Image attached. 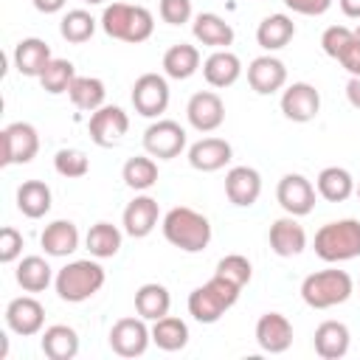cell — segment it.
I'll use <instances>...</instances> for the list:
<instances>
[{
	"instance_id": "7bdbcfd3",
	"label": "cell",
	"mask_w": 360,
	"mask_h": 360,
	"mask_svg": "<svg viewBox=\"0 0 360 360\" xmlns=\"http://www.w3.org/2000/svg\"><path fill=\"white\" fill-rule=\"evenodd\" d=\"M158 14L163 22L169 25H183L191 20V0H160L158 3Z\"/></svg>"
},
{
	"instance_id": "ba28073f",
	"label": "cell",
	"mask_w": 360,
	"mask_h": 360,
	"mask_svg": "<svg viewBox=\"0 0 360 360\" xmlns=\"http://www.w3.org/2000/svg\"><path fill=\"white\" fill-rule=\"evenodd\" d=\"M129 98H132V107H135L138 115H143V118L163 115L166 107H169V82H166V76H160V73L138 76L135 84H132Z\"/></svg>"
},
{
	"instance_id": "2e32d148",
	"label": "cell",
	"mask_w": 360,
	"mask_h": 360,
	"mask_svg": "<svg viewBox=\"0 0 360 360\" xmlns=\"http://www.w3.org/2000/svg\"><path fill=\"white\" fill-rule=\"evenodd\" d=\"M256 343L267 354H281L292 346V323L281 312H264L256 321Z\"/></svg>"
},
{
	"instance_id": "7c38bea8",
	"label": "cell",
	"mask_w": 360,
	"mask_h": 360,
	"mask_svg": "<svg viewBox=\"0 0 360 360\" xmlns=\"http://www.w3.org/2000/svg\"><path fill=\"white\" fill-rule=\"evenodd\" d=\"M276 200L278 205L290 214V217H307L312 208H315V186L298 174V172H290L278 180L276 186Z\"/></svg>"
},
{
	"instance_id": "603a6c76",
	"label": "cell",
	"mask_w": 360,
	"mask_h": 360,
	"mask_svg": "<svg viewBox=\"0 0 360 360\" xmlns=\"http://www.w3.org/2000/svg\"><path fill=\"white\" fill-rule=\"evenodd\" d=\"M191 34H194L197 42H202V45H208L214 51H222V48L233 45V28H231V22H225L214 11L197 14L194 22H191Z\"/></svg>"
},
{
	"instance_id": "ffe728a7",
	"label": "cell",
	"mask_w": 360,
	"mask_h": 360,
	"mask_svg": "<svg viewBox=\"0 0 360 360\" xmlns=\"http://www.w3.org/2000/svg\"><path fill=\"white\" fill-rule=\"evenodd\" d=\"M262 194V174L253 166H233L225 174V197L239 205V208H250Z\"/></svg>"
},
{
	"instance_id": "e575fe53",
	"label": "cell",
	"mask_w": 360,
	"mask_h": 360,
	"mask_svg": "<svg viewBox=\"0 0 360 360\" xmlns=\"http://www.w3.org/2000/svg\"><path fill=\"white\" fill-rule=\"evenodd\" d=\"M14 278H17V284H20L25 292H42V290H48V284L53 281V270H51V264H48L42 256H25V259H20V264H17Z\"/></svg>"
},
{
	"instance_id": "d4e9b609",
	"label": "cell",
	"mask_w": 360,
	"mask_h": 360,
	"mask_svg": "<svg viewBox=\"0 0 360 360\" xmlns=\"http://www.w3.org/2000/svg\"><path fill=\"white\" fill-rule=\"evenodd\" d=\"M202 76H205V82H208L211 87L225 90V87H231V84L242 76V62H239V56L231 53L228 48L214 51V53L202 62Z\"/></svg>"
},
{
	"instance_id": "8d00e7d4",
	"label": "cell",
	"mask_w": 360,
	"mask_h": 360,
	"mask_svg": "<svg viewBox=\"0 0 360 360\" xmlns=\"http://www.w3.org/2000/svg\"><path fill=\"white\" fill-rule=\"evenodd\" d=\"M121 177H124V183H127L129 188L146 191V188H152V186L158 183V163H155L152 155H135V158H129V160L124 163Z\"/></svg>"
},
{
	"instance_id": "ee69618b",
	"label": "cell",
	"mask_w": 360,
	"mask_h": 360,
	"mask_svg": "<svg viewBox=\"0 0 360 360\" xmlns=\"http://www.w3.org/2000/svg\"><path fill=\"white\" fill-rule=\"evenodd\" d=\"M22 256V233L11 225H6L0 231V262L3 264H11Z\"/></svg>"
},
{
	"instance_id": "bcb514c9",
	"label": "cell",
	"mask_w": 360,
	"mask_h": 360,
	"mask_svg": "<svg viewBox=\"0 0 360 360\" xmlns=\"http://www.w3.org/2000/svg\"><path fill=\"white\" fill-rule=\"evenodd\" d=\"M338 62L349 70V76H360V39L357 37L343 48V53L338 56Z\"/></svg>"
},
{
	"instance_id": "f1b7e54d",
	"label": "cell",
	"mask_w": 360,
	"mask_h": 360,
	"mask_svg": "<svg viewBox=\"0 0 360 360\" xmlns=\"http://www.w3.org/2000/svg\"><path fill=\"white\" fill-rule=\"evenodd\" d=\"M169 309H172V295L163 284L149 281L135 290V312L143 321H158V318L169 315Z\"/></svg>"
},
{
	"instance_id": "5bb4252c",
	"label": "cell",
	"mask_w": 360,
	"mask_h": 360,
	"mask_svg": "<svg viewBox=\"0 0 360 360\" xmlns=\"http://www.w3.org/2000/svg\"><path fill=\"white\" fill-rule=\"evenodd\" d=\"M6 326L20 335V338H31L39 335L45 326V307L34 298V295H20L14 301H8L6 307Z\"/></svg>"
},
{
	"instance_id": "8fae6325",
	"label": "cell",
	"mask_w": 360,
	"mask_h": 360,
	"mask_svg": "<svg viewBox=\"0 0 360 360\" xmlns=\"http://www.w3.org/2000/svg\"><path fill=\"white\" fill-rule=\"evenodd\" d=\"M127 129H129V115L115 104H104L96 112H90L87 132H90V141L101 149L115 146L127 135Z\"/></svg>"
},
{
	"instance_id": "52a82bcc",
	"label": "cell",
	"mask_w": 360,
	"mask_h": 360,
	"mask_svg": "<svg viewBox=\"0 0 360 360\" xmlns=\"http://www.w3.org/2000/svg\"><path fill=\"white\" fill-rule=\"evenodd\" d=\"M0 141H3V155H0L3 166L31 163L37 158V152H39V132L28 121H14V124L3 127Z\"/></svg>"
},
{
	"instance_id": "f5cc1de1",
	"label": "cell",
	"mask_w": 360,
	"mask_h": 360,
	"mask_svg": "<svg viewBox=\"0 0 360 360\" xmlns=\"http://www.w3.org/2000/svg\"><path fill=\"white\" fill-rule=\"evenodd\" d=\"M357 197H360V186H357Z\"/></svg>"
},
{
	"instance_id": "d6986e66",
	"label": "cell",
	"mask_w": 360,
	"mask_h": 360,
	"mask_svg": "<svg viewBox=\"0 0 360 360\" xmlns=\"http://www.w3.org/2000/svg\"><path fill=\"white\" fill-rule=\"evenodd\" d=\"M158 219H160V205H158V200L149 197V194L135 197V200L124 208V217H121L124 233L132 236V239L149 236V233L158 228Z\"/></svg>"
},
{
	"instance_id": "5b68a950",
	"label": "cell",
	"mask_w": 360,
	"mask_h": 360,
	"mask_svg": "<svg viewBox=\"0 0 360 360\" xmlns=\"http://www.w3.org/2000/svg\"><path fill=\"white\" fill-rule=\"evenodd\" d=\"M352 292H354L352 276L346 270H338V267H326V270L309 273L301 281V298L312 309H332V307L349 301Z\"/></svg>"
},
{
	"instance_id": "c3c4849f",
	"label": "cell",
	"mask_w": 360,
	"mask_h": 360,
	"mask_svg": "<svg viewBox=\"0 0 360 360\" xmlns=\"http://www.w3.org/2000/svg\"><path fill=\"white\" fill-rule=\"evenodd\" d=\"M31 3H34V8L42 11V14H56V11L65 8L68 0H31Z\"/></svg>"
},
{
	"instance_id": "d590c367",
	"label": "cell",
	"mask_w": 360,
	"mask_h": 360,
	"mask_svg": "<svg viewBox=\"0 0 360 360\" xmlns=\"http://www.w3.org/2000/svg\"><path fill=\"white\" fill-rule=\"evenodd\" d=\"M121 239H124V233L112 222H96V225H90V231L84 236V245H87L90 256L112 259L121 250Z\"/></svg>"
},
{
	"instance_id": "60d3db41",
	"label": "cell",
	"mask_w": 360,
	"mask_h": 360,
	"mask_svg": "<svg viewBox=\"0 0 360 360\" xmlns=\"http://www.w3.org/2000/svg\"><path fill=\"white\" fill-rule=\"evenodd\" d=\"M53 169L68 177V180H76V177H84L90 172V160L82 149H59L53 155Z\"/></svg>"
},
{
	"instance_id": "f546056e",
	"label": "cell",
	"mask_w": 360,
	"mask_h": 360,
	"mask_svg": "<svg viewBox=\"0 0 360 360\" xmlns=\"http://www.w3.org/2000/svg\"><path fill=\"white\" fill-rule=\"evenodd\" d=\"M315 188H318V194L323 200L343 202V200H349L354 194V177L343 166H326V169H321V174L315 180Z\"/></svg>"
},
{
	"instance_id": "484cf974",
	"label": "cell",
	"mask_w": 360,
	"mask_h": 360,
	"mask_svg": "<svg viewBox=\"0 0 360 360\" xmlns=\"http://www.w3.org/2000/svg\"><path fill=\"white\" fill-rule=\"evenodd\" d=\"M39 346H42V354L51 360H73L79 354V335L68 323H53L42 332Z\"/></svg>"
},
{
	"instance_id": "7dc6e473",
	"label": "cell",
	"mask_w": 360,
	"mask_h": 360,
	"mask_svg": "<svg viewBox=\"0 0 360 360\" xmlns=\"http://www.w3.org/2000/svg\"><path fill=\"white\" fill-rule=\"evenodd\" d=\"M346 98L354 110H360V76H349L346 82Z\"/></svg>"
},
{
	"instance_id": "681fc988",
	"label": "cell",
	"mask_w": 360,
	"mask_h": 360,
	"mask_svg": "<svg viewBox=\"0 0 360 360\" xmlns=\"http://www.w3.org/2000/svg\"><path fill=\"white\" fill-rule=\"evenodd\" d=\"M340 3V11L352 20H360V0H338Z\"/></svg>"
},
{
	"instance_id": "816d5d0a",
	"label": "cell",
	"mask_w": 360,
	"mask_h": 360,
	"mask_svg": "<svg viewBox=\"0 0 360 360\" xmlns=\"http://www.w3.org/2000/svg\"><path fill=\"white\" fill-rule=\"evenodd\" d=\"M354 37H357V39H360V25H357V28H354Z\"/></svg>"
},
{
	"instance_id": "8992f818",
	"label": "cell",
	"mask_w": 360,
	"mask_h": 360,
	"mask_svg": "<svg viewBox=\"0 0 360 360\" xmlns=\"http://www.w3.org/2000/svg\"><path fill=\"white\" fill-rule=\"evenodd\" d=\"M239 287L219 278V276H211L205 284L194 287L191 295H188V315L200 323H217L236 301H239Z\"/></svg>"
},
{
	"instance_id": "4dcf8cb0",
	"label": "cell",
	"mask_w": 360,
	"mask_h": 360,
	"mask_svg": "<svg viewBox=\"0 0 360 360\" xmlns=\"http://www.w3.org/2000/svg\"><path fill=\"white\" fill-rule=\"evenodd\" d=\"M197 70H200V51H197L194 45L177 42V45H172V48L163 53V73H166L169 79L183 82V79L194 76Z\"/></svg>"
},
{
	"instance_id": "74e56055",
	"label": "cell",
	"mask_w": 360,
	"mask_h": 360,
	"mask_svg": "<svg viewBox=\"0 0 360 360\" xmlns=\"http://www.w3.org/2000/svg\"><path fill=\"white\" fill-rule=\"evenodd\" d=\"M59 34H62V39H68V42H73V45H82V42H87V39L96 34V20H93L90 11L73 8V11H68V14L62 17Z\"/></svg>"
},
{
	"instance_id": "1f68e13d",
	"label": "cell",
	"mask_w": 360,
	"mask_h": 360,
	"mask_svg": "<svg viewBox=\"0 0 360 360\" xmlns=\"http://www.w3.org/2000/svg\"><path fill=\"white\" fill-rule=\"evenodd\" d=\"M17 208L28 219H39L51 211V188L42 180H25L17 188Z\"/></svg>"
},
{
	"instance_id": "7402d4cb",
	"label": "cell",
	"mask_w": 360,
	"mask_h": 360,
	"mask_svg": "<svg viewBox=\"0 0 360 360\" xmlns=\"http://www.w3.org/2000/svg\"><path fill=\"white\" fill-rule=\"evenodd\" d=\"M233 158V149L225 138H200L188 146V163L197 172H219Z\"/></svg>"
},
{
	"instance_id": "4316f807",
	"label": "cell",
	"mask_w": 360,
	"mask_h": 360,
	"mask_svg": "<svg viewBox=\"0 0 360 360\" xmlns=\"http://www.w3.org/2000/svg\"><path fill=\"white\" fill-rule=\"evenodd\" d=\"M39 245L48 256H70L79 248V228L70 219H53L51 225H45Z\"/></svg>"
},
{
	"instance_id": "f6af8a7d",
	"label": "cell",
	"mask_w": 360,
	"mask_h": 360,
	"mask_svg": "<svg viewBox=\"0 0 360 360\" xmlns=\"http://www.w3.org/2000/svg\"><path fill=\"white\" fill-rule=\"evenodd\" d=\"M284 6L304 17H321L332 8V0H284Z\"/></svg>"
},
{
	"instance_id": "cb8c5ba5",
	"label": "cell",
	"mask_w": 360,
	"mask_h": 360,
	"mask_svg": "<svg viewBox=\"0 0 360 360\" xmlns=\"http://www.w3.org/2000/svg\"><path fill=\"white\" fill-rule=\"evenodd\" d=\"M312 343H315L318 357H323V360H340L349 352L352 335H349V326L346 323H340V321H323V323H318Z\"/></svg>"
},
{
	"instance_id": "e0dca14e",
	"label": "cell",
	"mask_w": 360,
	"mask_h": 360,
	"mask_svg": "<svg viewBox=\"0 0 360 360\" xmlns=\"http://www.w3.org/2000/svg\"><path fill=\"white\" fill-rule=\"evenodd\" d=\"M248 84L259 96H273L276 90H281L287 84V68H284V62L276 59L273 53L256 56L248 65Z\"/></svg>"
},
{
	"instance_id": "9c48e42d",
	"label": "cell",
	"mask_w": 360,
	"mask_h": 360,
	"mask_svg": "<svg viewBox=\"0 0 360 360\" xmlns=\"http://www.w3.org/2000/svg\"><path fill=\"white\" fill-rule=\"evenodd\" d=\"M143 149L158 160H172L186 149V129L172 118H158L143 132Z\"/></svg>"
},
{
	"instance_id": "6da1fadb",
	"label": "cell",
	"mask_w": 360,
	"mask_h": 360,
	"mask_svg": "<svg viewBox=\"0 0 360 360\" xmlns=\"http://www.w3.org/2000/svg\"><path fill=\"white\" fill-rule=\"evenodd\" d=\"M163 236L169 245L180 248L183 253H200L211 242V222L200 211L188 205H174L163 217Z\"/></svg>"
},
{
	"instance_id": "f907efd6",
	"label": "cell",
	"mask_w": 360,
	"mask_h": 360,
	"mask_svg": "<svg viewBox=\"0 0 360 360\" xmlns=\"http://www.w3.org/2000/svg\"><path fill=\"white\" fill-rule=\"evenodd\" d=\"M84 3H90V6H98V3H104V0H84Z\"/></svg>"
},
{
	"instance_id": "9a60e30c",
	"label": "cell",
	"mask_w": 360,
	"mask_h": 360,
	"mask_svg": "<svg viewBox=\"0 0 360 360\" xmlns=\"http://www.w3.org/2000/svg\"><path fill=\"white\" fill-rule=\"evenodd\" d=\"M186 118L197 132H214L222 127L225 121V104L219 98V93L214 90H200L188 98L186 104Z\"/></svg>"
},
{
	"instance_id": "ab89813d",
	"label": "cell",
	"mask_w": 360,
	"mask_h": 360,
	"mask_svg": "<svg viewBox=\"0 0 360 360\" xmlns=\"http://www.w3.org/2000/svg\"><path fill=\"white\" fill-rule=\"evenodd\" d=\"M214 276H219V278H225V281H231V284H236V287L242 290V287L250 281L253 267H250L248 256H242V253H228V256H222V259L217 262Z\"/></svg>"
},
{
	"instance_id": "44dd1931",
	"label": "cell",
	"mask_w": 360,
	"mask_h": 360,
	"mask_svg": "<svg viewBox=\"0 0 360 360\" xmlns=\"http://www.w3.org/2000/svg\"><path fill=\"white\" fill-rule=\"evenodd\" d=\"M51 45L39 37H25L14 45V68L20 76H28V79H39L42 70L48 68L51 62Z\"/></svg>"
},
{
	"instance_id": "ac0fdd59",
	"label": "cell",
	"mask_w": 360,
	"mask_h": 360,
	"mask_svg": "<svg viewBox=\"0 0 360 360\" xmlns=\"http://www.w3.org/2000/svg\"><path fill=\"white\" fill-rule=\"evenodd\" d=\"M267 242H270V250L281 259H292L298 256L304 248H307V231L304 225L298 222V217H281L270 225L267 231Z\"/></svg>"
},
{
	"instance_id": "30bf717a",
	"label": "cell",
	"mask_w": 360,
	"mask_h": 360,
	"mask_svg": "<svg viewBox=\"0 0 360 360\" xmlns=\"http://www.w3.org/2000/svg\"><path fill=\"white\" fill-rule=\"evenodd\" d=\"M152 343V329L146 326V321L138 318H121L112 323L110 329V349L118 357H141Z\"/></svg>"
},
{
	"instance_id": "83f0119b",
	"label": "cell",
	"mask_w": 360,
	"mask_h": 360,
	"mask_svg": "<svg viewBox=\"0 0 360 360\" xmlns=\"http://www.w3.org/2000/svg\"><path fill=\"white\" fill-rule=\"evenodd\" d=\"M295 37V22L287 17V14H270L259 22L256 28V42L273 53V51H281L284 45H290V39Z\"/></svg>"
},
{
	"instance_id": "b9f144b4",
	"label": "cell",
	"mask_w": 360,
	"mask_h": 360,
	"mask_svg": "<svg viewBox=\"0 0 360 360\" xmlns=\"http://www.w3.org/2000/svg\"><path fill=\"white\" fill-rule=\"evenodd\" d=\"M354 39V28H346V25H329L323 34H321V48L326 56L338 59L343 53V48Z\"/></svg>"
},
{
	"instance_id": "4fadbf2b",
	"label": "cell",
	"mask_w": 360,
	"mask_h": 360,
	"mask_svg": "<svg viewBox=\"0 0 360 360\" xmlns=\"http://www.w3.org/2000/svg\"><path fill=\"white\" fill-rule=\"evenodd\" d=\"M281 112L287 121L307 124L321 112V93L309 82H292L281 93Z\"/></svg>"
},
{
	"instance_id": "836d02e7",
	"label": "cell",
	"mask_w": 360,
	"mask_h": 360,
	"mask_svg": "<svg viewBox=\"0 0 360 360\" xmlns=\"http://www.w3.org/2000/svg\"><path fill=\"white\" fill-rule=\"evenodd\" d=\"M68 96H70V101H73L79 110L96 112L98 107H104L107 87H104V82L96 79V76H76V79L70 82V87H68Z\"/></svg>"
},
{
	"instance_id": "3957f363",
	"label": "cell",
	"mask_w": 360,
	"mask_h": 360,
	"mask_svg": "<svg viewBox=\"0 0 360 360\" xmlns=\"http://www.w3.org/2000/svg\"><path fill=\"white\" fill-rule=\"evenodd\" d=\"M107 281V273L98 262L93 259H76L70 264H65L56 278H53V287H56V295L68 304H82L87 298H93Z\"/></svg>"
},
{
	"instance_id": "7a4b0ae2",
	"label": "cell",
	"mask_w": 360,
	"mask_h": 360,
	"mask_svg": "<svg viewBox=\"0 0 360 360\" xmlns=\"http://www.w3.org/2000/svg\"><path fill=\"white\" fill-rule=\"evenodd\" d=\"M101 28L107 37L121 39V42H146L155 31V17L143 6H129V3H110L101 11Z\"/></svg>"
},
{
	"instance_id": "f35d334b",
	"label": "cell",
	"mask_w": 360,
	"mask_h": 360,
	"mask_svg": "<svg viewBox=\"0 0 360 360\" xmlns=\"http://www.w3.org/2000/svg\"><path fill=\"white\" fill-rule=\"evenodd\" d=\"M73 79H76L73 62H68V59H51L48 68H45L42 76H39V84H42L45 93L59 96V93H68V87H70Z\"/></svg>"
},
{
	"instance_id": "d6a6232c",
	"label": "cell",
	"mask_w": 360,
	"mask_h": 360,
	"mask_svg": "<svg viewBox=\"0 0 360 360\" xmlns=\"http://www.w3.org/2000/svg\"><path fill=\"white\" fill-rule=\"evenodd\" d=\"M152 343L163 352H180L188 343V326L183 318L174 315H163L158 321H152Z\"/></svg>"
},
{
	"instance_id": "277c9868",
	"label": "cell",
	"mask_w": 360,
	"mask_h": 360,
	"mask_svg": "<svg viewBox=\"0 0 360 360\" xmlns=\"http://www.w3.org/2000/svg\"><path fill=\"white\" fill-rule=\"evenodd\" d=\"M315 256L338 264V262H349L360 256V219H335L318 228L315 233Z\"/></svg>"
}]
</instances>
